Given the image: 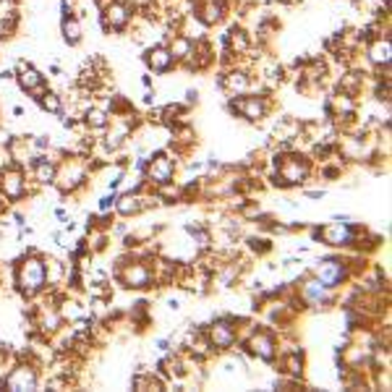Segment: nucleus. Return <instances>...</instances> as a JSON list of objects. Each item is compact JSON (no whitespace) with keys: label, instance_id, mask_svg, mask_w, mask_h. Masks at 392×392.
I'll use <instances>...</instances> for the list:
<instances>
[{"label":"nucleus","instance_id":"nucleus-1","mask_svg":"<svg viewBox=\"0 0 392 392\" xmlns=\"http://www.w3.org/2000/svg\"><path fill=\"white\" fill-rule=\"evenodd\" d=\"M16 288L24 293V298H34L47 288L44 283V259L37 254H27L24 259L16 264L14 270Z\"/></svg>","mask_w":392,"mask_h":392},{"label":"nucleus","instance_id":"nucleus-2","mask_svg":"<svg viewBox=\"0 0 392 392\" xmlns=\"http://www.w3.org/2000/svg\"><path fill=\"white\" fill-rule=\"evenodd\" d=\"M277 160V170H275V178L272 183L280 186V189H288V186H298L304 183L309 173H311V165L309 160H304L301 155H285V157H275Z\"/></svg>","mask_w":392,"mask_h":392},{"label":"nucleus","instance_id":"nucleus-3","mask_svg":"<svg viewBox=\"0 0 392 392\" xmlns=\"http://www.w3.org/2000/svg\"><path fill=\"white\" fill-rule=\"evenodd\" d=\"M228 110L235 113L238 118H244L248 123H259L270 116V97L254 92V94H241V97H231L228 102Z\"/></svg>","mask_w":392,"mask_h":392},{"label":"nucleus","instance_id":"nucleus-4","mask_svg":"<svg viewBox=\"0 0 392 392\" xmlns=\"http://www.w3.org/2000/svg\"><path fill=\"white\" fill-rule=\"evenodd\" d=\"M133 8L129 0H107L100 8V21L102 29L113 31V34H123L131 27V18H133Z\"/></svg>","mask_w":392,"mask_h":392},{"label":"nucleus","instance_id":"nucleus-5","mask_svg":"<svg viewBox=\"0 0 392 392\" xmlns=\"http://www.w3.org/2000/svg\"><path fill=\"white\" fill-rule=\"evenodd\" d=\"M89 178V165L84 157H68L66 162L58 165V173H55V183L63 194H73L79 191Z\"/></svg>","mask_w":392,"mask_h":392},{"label":"nucleus","instance_id":"nucleus-6","mask_svg":"<svg viewBox=\"0 0 392 392\" xmlns=\"http://www.w3.org/2000/svg\"><path fill=\"white\" fill-rule=\"evenodd\" d=\"M116 277L133 291H144L152 285V270H149V261L142 259H131V264H120V270L116 272Z\"/></svg>","mask_w":392,"mask_h":392},{"label":"nucleus","instance_id":"nucleus-7","mask_svg":"<svg viewBox=\"0 0 392 392\" xmlns=\"http://www.w3.org/2000/svg\"><path fill=\"white\" fill-rule=\"evenodd\" d=\"M314 238H319L322 244L332 248H345L356 241V228H350L348 222H330V225H322L314 228Z\"/></svg>","mask_w":392,"mask_h":392},{"label":"nucleus","instance_id":"nucleus-8","mask_svg":"<svg viewBox=\"0 0 392 392\" xmlns=\"http://www.w3.org/2000/svg\"><path fill=\"white\" fill-rule=\"evenodd\" d=\"M40 384V374L34 369V363H16L14 369L5 374L3 387H8L11 392H24V390H37Z\"/></svg>","mask_w":392,"mask_h":392},{"label":"nucleus","instance_id":"nucleus-9","mask_svg":"<svg viewBox=\"0 0 392 392\" xmlns=\"http://www.w3.org/2000/svg\"><path fill=\"white\" fill-rule=\"evenodd\" d=\"M350 270H348V261L343 259H322L317 267H314V277L324 283L327 288H337L348 280Z\"/></svg>","mask_w":392,"mask_h":392},{"label":"nucleus","instance_id":"nucleus-10","mask_svg":"<svg viewBox=\"0 0 392 392\" xmlns=\"http://www.w3.org/2000/svg\"><path fill=\"white\" fill-rule=\"evenodd\" d=\"M251 76L254 73L244 71V68H225L220 73L218 87L228 94V97H241V94H248L251 92Z\"/></svg>","mask_w":392,"mask_h":392},{"label":"nucleus","instance_id":"nucleus-11","mask_svg":"<svg viewBox=\"0 0 392 392\" xmlns=\"http://www.w3.org/2000/svg\"><path fill=\"white\" fill-rule=\"evenodd\" d=\"M146 183H155V186H168V183H173V173H175V162L160 152V155H155L152 160H146Z\"/></svg>","mask_w":392,"mask_h":392},{"label":"nucleus","instance_id":"nucleus-12","mask_svg":"<svg viewBox=\"0 0 392 392\" xmlns=\"http://www.w3.org/2000/svg\"><path fill=\"white\" fill-rule=\"evenodd\" d=\"M204 335H207V340H209L212 350H228L238 343V332H235V327H233L231 319L212 322Z\"/></svg>","mask_w":392,"mask_h":392},{"label":"nucleus","instance_id":"nucleus-13","mask_svg":"<svg viewBox=\"0 0 392 392\" xmlns=\"http://www.w3.org/2000/svg\"><path fill=\"white\" fill-rule=\"evenodd\" d=\"M246 350L251 356H257L261 361H272L277 353V343H275V335L267 332V330H251L246 340Z\"/></svg>","mask_w":392,"mask_h":392},{"label":"nucleus","instance_id":"nucleus-14","mask_svg":"<svg viewBox=\"0 0 392 392\" xmlns=\"http://www.w3.org/2000/svg\"><path fill=\"white\" fill-rule=\"evenodd\" d=\"M144 63H146V68H149V71L160 73V76H162V73H170L175 66H178L165 42H157V44H152V47H146Z\"/></svg>","mask_w":392,"mask_h":392},{"label":"nucleus","instance_id":"nucleus-15","mask_svg":"<svg viewBox=\"0 0 392 392\" xmlns=\"http://www.w3.org/2000/svg\"><path fill=\"white\" fill-rule=\"evenodd\" d=\"M363 55H366V63H369L371 68L390 66V55H392L390 37H374V40L363 42Z\"/></svg>","mask_w":392,"mask_h":392},{"label":"nucleus","instance_id":"nucleus-16","mask_svg":"<svg viewBox=\"0 0 392 392\" xmlns=\"http://www.w3.org/2000/svg\"><path fill=\"white\" fill-rule=\"evenodd\" d=\"M60 31H63V40L76 47V44L84 40V27H81V18L76 14L71 16H63V21H60Z\"/></svg>","mask_w":392,"mask_h":392},{"label":"nucleus","instance_id":"nucleus-17","mask_svg":"<svg viewBox=\"0 0 392 392\" xmlns=\"http://www.w3.org/2000/svg\"><path fill=\"white\" fill-rule=\"evenodd\" d=\"M165 44H168V50H170L175 63H183L191 55V50H194V40H189L186 34H173Z\"/></svg>","mask_w":392,"mask_h":392},{"label":"nucleus","instance_id":"nucleus-18","mask_svg":"<svg viewBox=\"0 0 392 392\" xmlns=\"http://www.w3.org/2000/svg\"><path fill=\"white\" fill-rule=\"evenodd\" d=\"M116 212L120 218H131V215H139L144 212V204H142V196L139 194H123L116 199Z\"/></svg>","mask_w":392,"mask_h":392},{"label":"nucleus","instance_id":"nucleus-19","mask_svg":"<svg viewBox=\"0 0 392 392\" xmlns=\"http://www.w3.org/2000/svg\"><path fill=\"white\" fill-rule=\"evenodd\" d=\"M40 107H42L44 113H50V116H63V97H60L58 92H44L42 97H40Z\"/></svg>","mask_w":392,"mask_h":392},{"label":"nucleus","instance_id":"nucleus-20","mask_svg":"<svg viewBox=\"0 0 392 392\" xmlns=\"http://www.w3.org/2000/svg\"><path fill=\"white\" fill-rule=\"evenodd\" d=\"M248 248L254 254H267V251H272V244L267 238H248Z\"/></svg>","mask_w":392,"mask_h":392},{"label":"nucleus","instance_id":"nucleus-21","mask_svg":"<svg viewBox=\"0 0 392 392\" xmlns=\"http://www.w3.org/2000/svg\"><path fill=\"white\" fill-rule=\"evenodd\" d=\"M116 191H110L107 196H102L100 199V212H107V209H116Z\"/></svg>","mask_w":392,"mask_h":392},{"label":"nucleus","instance_id":"nucleus-22","mask_svg":"<svg viewBox=\"0 0 392 392\" xmlns=\"http://www.w3.org/2000/svg\"><path fill=\"white\" fill-rule=\"evenodd\" d=\"M44 92H47V81H42V84H37V87H34V89H29L27 94H29L31 100H40V97H42Z\"/></svg>","mask_w":392,"mask_h":392},{"label":"nucleus","instance_id":"nucleus-23","mask_svg":"<svg viewBox=\"0 0 392 392\" xmlns=\"http://www.w3.org/2000/svg\"><path fill=\"white\" fill-rule=\"evenodd\" d=\"M165 306H168L170 311H178V309H181V298H173V296H170V298L165 301Z\"/></svg>","mask_w":392,"mask_h":392},{"label":"nucleus","instance_id":"nucleus-24","mask_svg":"<svg viewBox=\"0 0 392 392\" xmlns=\"http://www.w3.org/2000/svg\"><path fill=\"white\" fill-rule=\"evenodd\" d=\"M309 199H324V189H314V191H306Z\"/></svg>","mask_w":392,"mask_h":392},{"label":"nucleus","instance_id":"nucleus-25","mask_svg":"<svg viewBox=\"0 0 392 392\" xmlns=\"http://www.w3.org/2000/svg\"><path fill=\"white\" fill-rule=\"evenodd\" d=\"M196 100H199V92H196V89H189V92H186V102L191 105V102H196Z\"/></svg>","mask_w":392,"mask_h":392},{"label":"nucleus","instance_id":"nucleus-26","mask_svg":"<svg viewBox=\"0 0 392 392\" xmlns=\"http://www.w3.org/2000/svg\"><path fill=\"white\" fill-rule=\"evenodd\" d=\"M142 84H144L146 89L152 87V76H149V73H144V76H142Z\"/></svg>","mask_w":392,"mask_h":392},{"label":"nucleus","instance_id":"nucleus-27","mask_svg":"<svg viewBox=\"0 0 392 392\" xmlns=\"http://www.w3.org/2000/svg\"><path fill=\"white\" fill-rule=\"evenodd\" d=\"M0 3H16V0H0Z\"/></svg>","mask_w":392,"mask_h":392}]
</instances>
